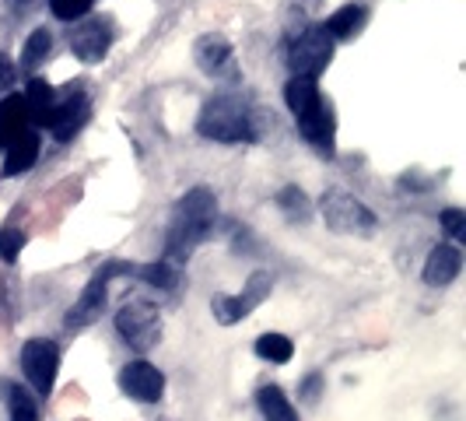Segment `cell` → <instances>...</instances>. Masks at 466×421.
<instances>
[{"label": "cell", "instance_id": "30bf717a", "mask_svg": "<svg viewBox=\"0 0 466 421\" xmlns=\"http://www.w3.org/2000/svg\"><path fill=\"white\" fill-rule=\"evenodd\" d=\"M119 386H123V394L127 397L140 400V404H158L165 397V375L162 369H155L151 362H130L123 373H119Z\"/></svg>", "mask_w": 466, "mask_h": 421}, {"label": "cell", "instance_id": "e0dca14e", "mask_svg": "<svg viewBox=\"0 0 466 421\" xmlns=\"http://www.w3.org/2000/svg\"><path fill=\"white\" fill-rule=\"evenodd\" d=\"M257 407L263 421H302L299 411H295V404L288 400V394L280 386H274V383H267V386L257 390Z\"/></svg>", "mask_w": 466, "mask_h": 421}, {"label": "cell", "instance_id": "8fae6325", "mask_svg": "<svg viewBox=\"0 0 466 421\" xmlns=\"http://www.w3.org/2000/svg\"><path fill=\"white\" fill-rule=\"evenodd\" d=\"M88 117H92L88 95L74 92V95H67L64 102H53V109H49V117H46V127L56 140H70L85 123H88Z\"/></svg>", "mask_w": 466, "mask_h": 421}, {"label": "cell", "instance_id": "7402d4cb", "mask_svg": "<svg viewBox=\"0 0 466 421\" xmlns=\"http://www.w3.org/2000/svg\"><path fill=\"white\" fill-rule=\"evenodd\" d=\"M179 263H172V260H158V263H144V267H134V274L140 281H147V284H155V288H176L179 284V271H176Z\"/></svg>", "mask_w": 466, "mask_h": 421}, {"label": "cell", "instance_id": "7c38bea8", "mask_svg": "<svg viewBox=\"0 0 466 421\" xmlns=\"http://www.w3.org/2000/svg\"><path fill=\"white\" fill-rule=\"evenodd\" d=\"M197 64L208 77H225L232 81L238 74V64H235V49L225 36H200L197 39Z\"/></svg>", "mask_w": 466, "mask_h": 421}, {"label": "cell", "instance_id": "484cf974", "mask_svg": "<svg viewBox=\"0 0 466 421\" xmlns=\"http://www.w3.org/2000/svg\"><path fill=\"white\" fill-rule=\"evenodd\" d=\"M278 204L280 208L291 210V218H305L309 214V200H305V193L299 187H288L278 193Z\"/></svg>", "mask_w": 466, "mask_h": 421}, {"label": "cell", "instance_id": "9a60e30c", "mask_svg": "<svg viewBox=\"0 0 466 421\" xmlns=\"http://www.w3.org/2000/svg\"><path fill=\"white\" fill-rule=\"evenodd\" d=\"M4 148H7L4 176H22V172H28V169L35 165V159H39V134L28 127L25 134H18V138L11 140V144H4Z\"/></svg>", "mask_w": 466, "mask_h": 421}, {"label": "cell", "instance_id": "d6986e66", "mask_svg": "<svg viewBox=\"0 0 466 421\" xmlns=\"http://www.w3.org/2000/svg\"><path fill=\"white\" fill-rule=\"evenodd\" d=\"M53 102H56V92L49 88L46 81H39V77H35V81L25 88V106H28V117H32V123H46Z\"/></svg>", "mask_w": 466, "mask_h": 421}, {"label": "cell", "instance_id": "83f0119b", "mask_svg": "<svg viewBox=\"0 0 466 421\" xmlns=\"http://www.w3.org/2000/svg\"><path fill=\"white\" fill-rule=\"evenodd\" d=\"M11 77H15V67H11V60L0 53V88H7V85H11Z\"/></svg>", "mask_w": 466, "mask_h": 421}, {"label": "cell", "instance_id": "277c9868", "mask_svg": "<svg viewBox=\"0 0 466 421\" xmlns=\"http://www.w3.org/2000/svg\"><path fill=\"white\" fill-rule=\"evenodd\" d=\"M116 330H119V337L137 351V354H147V351L162 341V316H158V309L151 303L130 299V303L116 313Z\"/></svg>", "mask_w": 466, "mask_h": 421}, {"label": "cell", "instance_id": "7a4b0ae2", "mask_svg": "<svg viewBox=\"0 0 466 421\" xmlns=\"http://www.w3.org/2000/svg\"><path fill=\"white\" fill-rule=\"evenodd\" d=\"M284 98H288V109L299 123L302 138L319 148L323 155H333L337 148V123H333V113H329L327 98L319 95V85L316 77H291L288 88H284Z\"/></svg>", "mask_w": 466, "mask_h": 421}, {"label": "cell", "instance_id": "2e32d148", "mask_svg": "<svg viewBox=\"0 0 466 421\" xmlns=\"http://www.w3.org/2000/svg\"><path fill=\"white\" fill-rule=\"evenodd\" d=\"M28 127H32V117H28L25 95H4L0 98V144H11Z\"/></svg>", "mask_w": 466, "mask_h": 421}, {"label": "cell", "instance_id": "4fadbf2b", "mask_svg": "<svg viewBox=\"0 0 466 421\" xmlns=\"http://www.w3.org/2000/svg\"><path fill=\"white\" fill-rule=\"evenodd\" d=\"M109 43H113V28L106 22H81L74 28V36H70V49H74V56L77 60H85V64H98L106 53H109Z\"/></svg>", "mask_w": 466, "mask_h": 421}, {"label": "cell", "instance_id": "6da1fadb", "mask_svg": "<svg viewBox=\"0 0 466 421\" xmlns=\"http://www.w3.org/2000/svg\"><path fill=\"white\" fill-rule=\"evenodd\" d=\"M218 221V200L208 187H193L176 204V218H172V229L165 239V260L172 263H183L197 253V246L204 242Z\"/></svg>", "mask_w": 466, "mask_h": 421}, {"label": "cell", "instance_id": "9c48e42d", "mask_svg": "<svg viewBox=\"0 0 466 421\" xmlns=\"http://www.w3.org/2000/svg\"><path fill=\"white\" fill-rule=\"evenodd\" d=\"M270 284H274V278H270V274H263V271H257V274L249 278V284H246V292H242V295H218V299L210 303L214 316H218V323L232 327V323H238V320H246V316H249V313H253V309L270 295Z\"/></svg>", "mask_w": 466, "mask_h": 421}, {"label": "cell", "instance_id": "8992f818", "mask_svg": "<svg viewBox=\"0 0 466 421\" xmlns=\"http://www.w3.org/2000/svg\"><path fill=\"white\" fill-rule=\"evenodd\" d=\"M22 373H25V383H28L39 397H49L53 386H56V373H60V348H56V341H49V337H32V341H25Z\"/></svg>", "mask_w": 466, "mask_h": 421}, {"label": "cell", "instance_id": "ac0fdd59", "mask_svg": "<svg viewBox=\"0 0 466 421\" xmlns=\"http://www.w3.org/2000/svg\"><path fill=\"white\" fill-rule=\"evenodd\" d=\"M365 18H369V11H365L361 4H348V7H340L333 18H327L323 28L329 32V39H350L354 32H361Z\"/></svg>", "mask_w": 466, "mask_h": 421}, {"label": "cell", "instance_id": "cb8c5ba5", "mask_svg": "<svg viewBox=\"0 0 466 421\" xmlns=\"http://www.w3.org/2000/svg\"><path fill=\"white\" fill-rule=\"evenodd\" d=\"M49 7H53V15L60 22H74V18H85L88 15L92 0H49Z\"/></svg>", "mask_w": 466, "mask_h": 421}, {"label": "cell", "instance_id": "d4e9b609", "mask_svg": "<svg viewBox=\"0 0 466 421\" xmlns=\"http://www.w3.org/2000/svg\"><path fill=\"white\" fill-rule=\"evenodd\" d=\"M22 246H25V235L18 229H4L0 232V260L4 263H15L18 253H22Z\"/></svg>", "mask_w": 466, "mask_h": 421}, {"label": "cell", "instance_id": "f1b7e54d", "mask_svg": "<svg viewBox=\"0 0 466 421\" xmlns=\"http://www.w3.org/2000/svg\"><path fill=\"white\" fill-rule=\"evenodd\" d=\"M319 386H323V379H319V375H309V379H305V400L316 397V394H319Z\"/></svg>", "mask_w": 466, "mask_h": 421}, {"label": "cell", "instance_id": "ba28073f", "mask_svg": "<svg viewBox=\"0 0 466 421\" xmlns=\"http://www.w3.org/2000/svg\"><path fill=\"white\" fill-rule=\"evenodd\" d=\"M323 218L333 232L344 235H369L375 232V214L348 190H329L323 197Z\"/></svg>", "mask_w": 466, "mask_h": 421}, {"label": "cell", "instance_id": "44dd1931", "mask_svg": "<svg viewBox=\"0 0 466 421\" xmlns=\"http://www.w3.org/2000/svg\"><path fill=\"white\" fill-rule=\"evenodd\" d=\"M7 415H11V421H39V404L25 386L11 383L7 386Z\"/></svg>", "mask_w": 466, "mask_h": 421}, {"label": "cell", "instance_id": "5b68a950", "mask_svg": "<svg viewBox=\"0 0 466 421\" xmlns=\"http://www.w3.org/2000/svg\"><path fill=\"white\" fill-rule=\"evenodd\" d=\"M134 267H127V263H106V267H98L92 274V281L85 284V292H81V299L70 305V313L64 316V327L67 330H85L88 323H95L98 316H102V309H106V295H109V281L116 278V274H130Z\"/></svg>", "mask_w": 466, "mask_h": 421}, {"label": "cell", "instance_id": "3957f363", "mask_svg": "<svg viewBox=\"0 0 466 421\" xmlns=\"http://www.w3.org/2000/svg\"><path fill=\"white\" fill-rule=\"evenodd\" d=\"M197 130L208 140L238 144V140H257V119H253V109L242 98H235V95H214L208 106L200 109Z\"/></svg>", "mask_w": 466, "mask_h": 421}, {"label": "cell", "instance_id": "5bb4252c", "mask_svg": "<svg viewBox=\"0 0 466 421\" xmlns=\"http://www.w3.org/2000/svg\"><path fill=\"white\" fill-rule=\"evenodd\" d=\"M460 271H463V253H460V246H435L428 260H424V281L431 284V288H445V284H452V281L460 278Z\"/></svg>", "mask_w": 466, "mask_h": 421}, {"label": "cell", "instance_id": "603a6c76", "mask_svg": "<svg viewBox=\"0 0 466 421\" xmlns=\"http://www.w3.org/2000/svg\"><path fill=\"white\" fill-rule=\"evenodd\" d=\"M49 46H53V36H49L46 28H35L32 36H28V43L22 49V67L25 70H35L43 60L49 56Z\"/></svg>", "mask_w": 466, "mask_h": 421}, {"label": "cell", "instance_id": "4316f807", "mask_svg": "<svg viewBox=\"0 0 466 421\" xmlns=\"http://www.w3.org/2000/svg\"><path fill=\"white\" fill-rule=\"evenodd\" d=\"M442 229L449 232V239H452V242H463V239H466V214L460 208L442 210Z\"/></svg>", "mask_w": 466, "mask_h": 421}, {"label": "cell", "instance_id": "ffe728a7", "mask_svg": "<svg viewBox=\"0 0 466 421\" xmlns=\"http://www.w3.org/2000/svg\"><path fill=\"white\" fill-rule=\"evenodd\" d=\"M257 354L263 362H274V365H284L291 354H295V344L288 334H263L257 337Z\"/></svg>", "mask_w": 466, "mask_h": 421}, {"label": "cell", "instance_id": "52a82bcc", "mask_svg": "<svg viewBox=\"0 0 466 421\" xmlns=\"http://www.w3.org/2000/svg\"><path fill=\"white\" fill-rule=\"evenodd\" d=\"M333 43L337 39H329V32L323 25H312V28H305L302 36L291 43L288 64H291V70L299 77H319L329 67V60H333Z\"/></svg>", "mask_w": 466, "mask_h": 421}]
</instances>
